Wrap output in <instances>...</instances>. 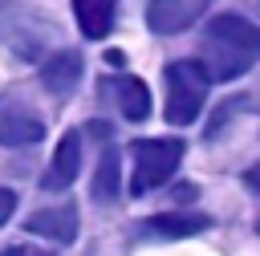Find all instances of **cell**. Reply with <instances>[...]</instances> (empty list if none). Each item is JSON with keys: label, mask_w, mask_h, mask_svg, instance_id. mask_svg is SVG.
Wrapping results in <instances>:
<instances>
[{"label": "cell", "mask_w": 260, "mask_h": 256, "mask_svg": "<svg viewBox=\"0 0 260 256\" xmlns=\"http://www.w3.org/2000/svg\"><path fill=\"white\" fill-rule=\"evenodd\" d=\"M260 61V24L240 12H215L203 28V73L207 81H236Z\"/></svg>", "instance_id": "6da1fadb"}, {"label": "cell", "mask_w": 260, "mask_h": 256, "mask_svg": "<svg viewBox=\"0 0 260 256\" xmlns=\"http://www.w3.org/2000/svg\"><path fill=\"white\" fill-rule=\"evenodd\" d=\"M162 81H167V106H162V118H167L171 126H191V122L203 114V106H207V89H211L203 65H199V61H171L167 73H162Z\"/></svg>", "instance_id": "7a4b0ae2"}, {"label": "cell", "mask_w": 260, "mask_h": 256, "mask_svg": "<svg viewBox=\"0 0 260 256\" xmlns=\"http://www.w3.org/2000/svg\"><path fill=\"white\" fill-rule=\"evenodd\" d=\"M134 154V175H130V195H146L154 187H162L179 163H183V142L179 138H138L130 142Z\"/></svg>", "instance_id": "3957f363"}, {"label": "cell", "mask_w": 260, "mask_h": 256, "mask_svg": "<svg viewBox=\"0 0 260 256\" xmlns=\"http://www.w3.org/2000/svg\"><path fill=\"white\" fill-rule=\"evenodd\" d=\"M45 138L41 114H32L20 98H0V146H32Z\"/></svg>", "instance_id": "277c9868"}, {"label": "cell", "mask_w": 260, "mask_h": 256, "mask_svg": "<svg viewBox=\"0 0 260 256\" xmlns=\"http://www.w3.org/2000/svg\"><path fill=\"white\" fill-rule=\"evenodd\" d=\"M98 134H102V154H98V167H93V183H89V195L98 203H118L122 195V154L118 146L110 142V126L106 122H89Z\"/></svg>", "instance_id": "5b68a950"}, {"label": "cell", "mask_w": 260, "mask_h": 256, "mask_svg": "<svg viewBox=\"0 0 260 256\" xmlns=\"http://www.w3.org/2000/svg\"><path fill=\"white\" fill-rule=\"evenodd\" d=\"M77 171H81V134L77 130H65L61 142H57V150H53V163H49L41 187L45 191H65L77 179Z\"/></svg>", "instance_id": "8992f818"}, {"label": "cell", "mask_w": 260, "mask_h": 256, "mask_svg": "<svg viewBox=\"0 0 260 256\" xmlns=\"http://www.w3.org/2000/svg\"><path fill=\"white\" fill-rule=\"evenodd\" d=\"M203 228H211V219L199 215V211H162V215L142 219L138 236H146V240H187V236H195Z\"/></svg>", "instance_id": "52a82bcc"}, {"label": "cell", "mask_w": 260, "mask_h": 256, "mask_svg": "<svg viewBox=\"0 0 260 256\" xmlns=\"http://www.w3.org/2000/svg\"><path fill=\"white\" fill-rule=\"evenodd\" d=\"M24 232L45 236V240H57V244H73V240H77V207H73V203H61V207L32 211V215L24 219Z\"/></svg>", "instance_id": "ba28073f"}, {"label": "cell", "mask_w": 260, "mask_h": 256, "mask_svg": "<svg viewBox=\"0 0 260 256\" xmlns=\"http://www.w3.org/2000/svg\"><path fill=\"white\" fill-rule=\"evenodd\" d=\"M77 81H81V53H73V49H61L41 65V85L53 98H69L77 89Z\"/></svg>", "instance_id": "9c48e42d"}, {"label": "cell", "mask_w": 260, "mask_h": 256, "mask_svg": "<svg viewBox=\"0 0 260 256\" xmlns=\"http://www.w3.org/2000/svg\"><path fill=\"white\" fill-rule=\"evenodd\" d=\"M195 4L191 0H150L146 4V24H150V33H162V37H171V33H183L187 24H195Z\"/></svg>", "instance_id": "30bf717a"}, {"label": "cell", "mask_w": 260, "mask_h": 256, "mask_svg": "<svg viewBox=\"0 0 260 256\" xmlns=\"http://www.w3.org/2000/svg\"><path fill=\"white\" fill-rule=\"evenodd\" d=\"M114 106H118V114L126 118V122H146L150 118V89H146V81L142 77H114Z\"/></svg>", "instance_id": "8fae6325"}, {"label": "cell", "mask_w": 260, "mask_h": 256, "mask_svg": "<svg viewBox=\"0 0 260 256\" xmlns=\"http://www.w3.org/2000/svg\"><path fill=\"white\" fill-rule=\"evenodd\" d=\"M114 8H118V0H73V16H77L81 37H89V41L106 37L114 28Z\"/></svg>", "instance_id": "7c38bea8"}, {"label": "cell", "mask_w": 260, "mask_h": 256, "mask_svg": "<svg viewBox=\"0 0 260 256\" xmlns=\"http://www.w3.org/2000/svg\"><path fill=\"white\" fill-rule=\"evenodd\" d=\"M12 211H16V195H12L8 187H0V228L12 219Z\"/></svg>", "instance_id": "4fadbf2b"}, {"label": "cell", "mask_w": 260, "mask_h": 256, "mask_svg": "<svg viewBox=\"0 0 260 256\" xmlns=\"http://www.w3.org/2000/svg\"><path fill=\"white\" fill-rule=\"evenodd\" d=\"M244 183H248V187H252V191H256V195H260V163H256V167H248V171H244ZM256 232H260V219H256Z\"/></svg>", "instance_id": "5bb4252c"}, {"label": "cell", "mask_w": 260, "mask_h": 256, "mask_svg": "<svg viewBox=\"0 0 260 256\" xmlns=\"http://www.w3.org/2000/svg\"><path fill=\"white\" fill-rule=\"evenodd\" d=\"M0 256H49V252H37L32 244H16V248H4Z\"/></svg>", "instance_id": "9a60e30c"}, {"label": "cell", "mask_w": 260, "mask_h": 256, "mask_svg": "<svg viewBox=\"0 0 260 256\" xmlns=\"http://www.w3.org/2000/svg\"><path fill=\"white\" fill-rule=\"evenodd\" d=\"M256 106H260V89H256Z\"/></svg>", "instance_id": "2e32d148"}]
</instances>
